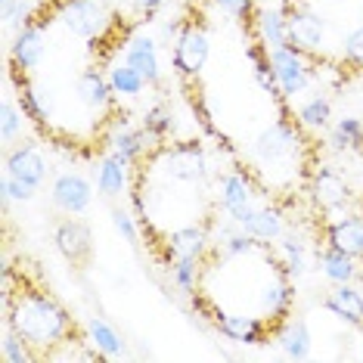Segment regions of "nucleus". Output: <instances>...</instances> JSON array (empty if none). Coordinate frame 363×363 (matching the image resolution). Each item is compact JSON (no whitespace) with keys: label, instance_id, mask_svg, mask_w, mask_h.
I'll return each instance as SVG.
<instances>
[{"label":"nucleus","instance_id":"nucleus-34","mask_svg":"<svg viewBox=\"0 0 363 363\" xmlns=\"http://www.w3.org/2000/svg\"><path fill=\"white\" fill-rule=\"evenodd\" d=\"M0 354H4L6 363H35L40 360V354L35 351V345L28 338H22L16 329L4 326V342H0Z\"/></svg>","mask_w":363,"mask_h":363},{"label":"nucleus","instance_id":"nucleus-4","mask_svg":"<svg viewBox=\"0 0 363 363\" xmlns=\"http://www.w3.org/2000/svg\"><path fill=\"white\" fill-rule=\"evenodd\" d=\"M56 19L62 22L65 31H72L81 40H100L109 28V10L103 0H62Z\"/></svg>","mask_w":363,"mask_h":363},{"label":"nucleus","instance_id":"nucleus-35","mask_svg":"<svg viewBox=\"0 0 363 363\" xmlns=\"http://www.w3.org/2000/svg\"><path fill=\"white\" fill-rule=\"evenodd\" d=\"M22 115H26L22 103L16 106L10 96H4V103H0V137H4V143H13V140L22 134V128H26Z\"/></svg>","mask_w":363,"mask_h":363},{"label":"nucleus","instance_id":"nucleus-29","mask_svg":"<svg viewBox=\"0 0 363 363\" xmlns=\"http://www.w3.org/2000/svg\"><path fill=\"white\" fill-rule=\"evenodd\" d=\"M329 146L335 152H360L363 150V121L354 115L338 118L333 130H329Z\"/></svg>","mask_w":363,"mask_h":363},{"label":"nucleus","instance_id":"nucleus-38","mask_svg":"<svg viewBox=\"0 0 363 363\" xmlns=\"http://www.w3.org/2000/svg\"><path fill=\"white\" fill-rule=\"evenodd\" d=\"M208 4H211L218 13L230 16V19H239V22L252 19V16L258 13V10H255V0H208Z\"/></svg>","mask_w":363,"mask_h":363},{"label":"nucleus","instance_id":"nucleus-9","mask_svg":"<svg viewBox=\"0 0 363 363\" xmlns=\"http://www.w3.org/2000/svg\"><path fill=\"white\" fill-rule=\"evenodd\" d=\"M44 35H47V26L44 22H35V19H28L26 26L16 31V40L10 47V62L19 75L35 72L40 65V60H44V50H47Z\"/></svg>","mask_w":363,"mask_h":363},{"label":"nucleus","instance_id":"nucleus-22","mask_svg":"<svg viewBox=\"0 0 363 363\" xmlns=\"http://www.w3.org/2000/svg\"><path fill=\"white\" fill-rule=\"evenodd\" d=\"M277 345H279V351H283V357H289V360H308L311 348H313V335H311L308 320H301V317L286 320L283 329L277 333Z\"/></svg>","mask_w":363,"mask_h":363},{"label":"nucleus","instance_id":"nucleus-10","mask_svg":"<svg viewBox=\"0 0 363 363\" xmlns=\"http://www.w3.org/2000/svg\"><path fill=\"white\" fill-rule=\"evenodd\" d=\"M53 245H56V252H60L65 261L87 264L90 252H94V236H90V227L84 224V220H78L75 214H69V218H62L60 224H56Z\"/></svg>","mask_w":363,"mask_h":363},{"label":"nucleus","instance_id":"nucleus-43","mask_svg":"<svg viewBox=\"0 0 363 363\" xmlns=\"http://www.w3.org/2000/svg\"><path fill=\"white\" fill-rule=\"evenodd\" d=\"M128 4L134 6V10L143 16L146 22H150V19H155V16H159V10H162L164 4H168V0H128Z\"/></svg>","mask_w":363,"mask_h":363},{"label":"nucleus","instance_id":"nucleus-11","mask_svg":"<svg viewBox=\"0 0 363 363\" xmlns=\"http://www.w3.org/2000/svg\"><path fill=\"white\" fill-rule=\"evenodd\" d=\"M218 199H220V211L230 214L233 220H239L249 208H255V184L242 168L227 171L218 180Z\"/></svg>","mask_w":363,"mask_h":363},{"label":"nucleus","instance_id":"nucleus-12","mask_svg":"<svg viewBox=\"0 0 363 363\" xmlns=\"http://www.w3.org/2000/svg\"><path fill=\"white\" fill-rule=\"evenodd\" d=\"M211 323L224 338L236 345H267L270 342V329L258 317H242V313H227V311H214Z\"/></svg>","mask_w":363,"mask_h":363},{"label":"nucleus","instance_id":"nucleus-16","mask_svg":"<svg viewBox=\"0 0 363 363\" xmlns=\"http://www.w3.org/2000/svg\"><path fill=\"white\" fill-rule=\"evenodd\" d=\"M4 174L16 180H26L31 186H40L47 180V159L35 143H19L6 152L4 159Z\"/></svg>","mask_w":363,"mask_h":363},{"label":"nucleus","instance_id":"nucleus-19","mask_svg":"<svg viewBox=\"0 0 363 363\" xmlns=\"http://www.w3.org/2000/svg\"><path fill=\"white\" fill-rule=\"evenodd\" d=\"M245 233H252L255 239L261 242H277L279 236L286 233V224H283V211L274 208V205H255L236 220Z\"/></svg>","mask_w":363,"mask_h":363},{"label":"nucleus","instance_id":"nucleus-5","mask_svg":"<svg viewBox=\"0 0 363 363\" xmlns=\"http://www.w3.org/2000/svg\"><path fill=\"white\" fill-rule=\"evenodd\" d=\"M286 22H289V44H295L304 53H317L326 40V22L317 10H311L304 0H286L283 4Z\"/></svg>","mask_w":363,"mask_h":363},{"label":"nucleus","instance_id":"nucleus-21","mask_svg":"<svg viewBox=\"0 0 363 363\" xmlns=\"http://www.w3.org/2000/svg\"><path fill=\"white\" fill-rule=\"evenodd\" d=\"M128 174H130V162L121 152H106V159L100 162V171H96V189L106 196V199H115V196L128 193Z\"/></svg>","mask_w":363,"mask_h":363},{"label":"nucleus","instance_id":"nucleus-27","mask_svg":"<svg viewBox=\"0 0 363 363\" xmlns=\"http://www.w3.org/2000/svg\"><path fill=\"white\" fill-rule=\"evenodd\" d=\"M255 31H258V40L267 47V50L289 44V22H286L283 6H279V10H258L255 13Z\"/></svg>","mask_w":363,"mask_h":363},{"label":"nucleus","instance_id":"nucleus-14","mask_svg":"<svg viewBox=\"0 0 363 363\" xmlns=\"http://www.w3.org/2000/svg\"><path fill=\"white\" fill-rule=\"evenodd\" d=\"M298 146V128L289 118H277L270 128H264L258 140H255V155L261 162H279L295 152Z\"/></svg>","mask_w":363,"mask_h":363},{"label":"nucleus","instance_id":"nucleus-3","mask_svg":"<svg viewBox=\"0 0 363 363\" xmlns=\"http://www.w3.org/2000/svg\"><path fill=\"white\" fill-rule=\"evenodd\" d=\"M208 53H211L208 31L199 22H184L177 40L171 44V65H174V72L186 81H196L202 75L205 62H208Z\"/></svg>","mask_w":363,"mask_h":363},{"label":"nucleus","instance_id":"nucleus-2","mask_svg":"<svg viewBox=\"0 0 363 363\" xmlns=\"http://www.w3.org/2000/svg\"><path fill=\"white\" fill-rule=\"evenodd\" d=\"M155 164L168 177L184 180V184H202L208 177V155H205L199 140H177L155 150Z\"/></svg>","mask_w":363,"mask_h":363},{"label":"nucleus","instance_id":"nucleus-36","mask_svg":"<svg viewBox=\"0 0 363 363\" xmlns=\"http://www.w3.org/2000/svg\"><path fill=\"white\" fill-rule=\"evenodd\" d=\"M199 258H174L171 261V277H174V286L180 292L193 295L196 286H199Z\"/></svg>","mask_w":363,"mask_h":363},{"label":"nucleus","instance_id":"nucleus-6","mask_svg":"<svg viewBox=\"0 0 363 363\" xmlns=\"http://www.w3.org/2000/svg\"><path fill=\"white\" fill-rule=\"evenodd\" d=\"M270 65H274L279 94H283L286 100L298 96L301 90L311 84V53L298 50L295 44L274 47V50H270Z\"/></svg>","mask_w":363,"mask_h":363},{"label":"nucleus","instance_id":"nucleus-37","mask_svg":"<svg viewBox=\"0 0 363 363\" xmlns=\"http://www.w3.org/2000/svg\"><path fill=\"white\" fill-rule=\"evenodd\" d=\"M35 193H38V186L26 184V180H16L10 174L0 177V199H4V205H10V202H31V199H35Z\"/></svg>","mask_w":363,"mask_h":363},{"label":"nucleus","instance_id":"nucleus-23","mask_svg":"<svg viewBox=\"0 0 363 363\" xmlns=\"http://www.w3.org/2000/svg\"><path fill=\"white\" fill-rule=\"evenodd\" d=\"M78 90V100L90 106V109H109L115 100V90L109 84V75H103L100 69H84L75 81Z\"/></svg>","mask_w":363,"mask_h":363},{"label":"nucleus","instance_id":"nucleus-41","mask_svg":"<svg viewBox=\"0 0 363 363\" xmlns=\"http://www.w3.org/2000/svg\"><path fill=\"white\" fill-rule=\"evenodd\" d=\"M112 224H115V230H118V233L125 236L130 245L140 242V230L134 224V214H128V211H121V208H112Z\"/></svg>","mask_w":363,"mask_h":363},{"label":"nucleus","instance_id":"nucleus-32","mask_svg":"<svg viewBox=\"0 0 363 363\" xmlns=\"http://www.w3.org/2000/svg\"><path fill=\"white\" fill-rule=\"evenodd\" d=\"M295 121L308 130H326L329 121H333V103H329L323 94L311 96V100H304L298 106V118Z\"/></svg>","mask_w":363,"mask_h":363},{"label":"nucleus","instance_id":"nucleus-28","mask_svg":"<svg viewBox=\"0 0 363 363\" xmlns=\"http://www.w3.org/2000/svg\"><path fill=\"white\" fill-rule=\"evenodd\" d=\"M292 304H295V286L289 283V277H286V274H279L274 283L264 286L261 308H264V313H267V317L283 320L286 313L292 311Z\"/></svg>","mask_w":363,"mask_h":363},{"label":"nucleus","instance_id":"nucleus-8","mask_svg":"<svg viewBox=\"0 0 363 363\" xmlns=\"http://www.w3.org/2000/svg\"><path fill=\"white\" fill-rule=\"evenodd\" d=\"M326 245L363 261V214L360 211H338L326 218L323 227Z\"/></svg>","mask_w":363,"mask_h":363},{"label":"nucleus","instance_id":"nucleus-7","mask_svg":"<svg viewBox=\"0 0 363 363\" xmlns=\"http://www.w3.org/2000/svg\"><path fill=\"white\" fill-rule=\"evenodd\" d=\"M311 199L317 202L320 211L338 214V211L348 208L351 186H348V180H345L342 171L329 168V164H320V168L311 174Z\"/></svg>","mask_w":363,"mask_h":363},{"label":"nucleus","instance_id":"nucleus-44","mask_svg":"<svg viewBox=\"0 0 363 363\" xmlns=\"http://www.w3.org/2000/svg\"><path fill=\"white\" fill-rule=\"evenodd\" d=\"M360 159H363V150H360ZM360 199H363V168H360Z\"/></svg>","mask_w":363,"mask_h":363},{"label":"nucleus","instance_id":"nucleus-24","mask_svg":"<svg viewBox=\"0 0 363 363\" xmlns=\"http://www.w3.org/2000/svg\"><path fill=\"white\" fill-rule=\"evenodd\" d=\"M317 261H320V274H323L329 283L338 286V283H354L360 277V267H357V258L351 255L333 249V245L323 242V249L317 252Z\"/></svg>","mask_w":363,"mask_h":363},{"label":"nucleus","instance_id":"nucleus-20","mask_svg":"<svg viewBox=\"0 0 363 363\" xmlns=\"http://www.w3.org/2000/svg\"><path fill=\"white\" fill-rule=\"evenodd\" d=\"M152 143H155V140H152L150 134H146L143 125H140V128H130L125 118L115 121L112 134H109V140H106V146H109L112 152H121L130 164L143 159V155L152 150Z\"/></svg>","mask_w":363,"mask_h":363},{"label":"nucleus","instance_id":"nucleus-39","mask_svg":"<svg viewBox=\"0 0 363 363\" xmlns=\"http://www.w3.org/2000/svg\"><path fill=\"white\" fill-rule=\"evenodd\" d=\"M342 60L351 65V69H363V26L354 28L348 38L342 40Z\"/></svg>","mask_w":363,"mask_h":363},{"label":"nucleus","instance_id":"nucleus-30","mask_svg":"<svg viewBox=\"0 0 363 363\" xmlns=\"http://www.w3.org/2000/svg\"><path fill=\"white\" fill-rule=\"evenodd\" d=\"M279 258H283V274L289 279L301 277L308 270V249H304L301 236H295V233L279 236Z\"/></svg>","mask_w":363,"mask_h":363},{"label":"nucleus","instance_id":"nucleus-31","mask_svg":"<svg viewBox=\"0 0 363 363\" xmlns=\"http://www.w3.org/2000/svg\"><path fill=\"white\" fill-rule=\"evenodd\" d=\"M109 84L115 90V96H140L146 87V78L140 75L130 62H115L109 69Z\"/></svg>","mask_w":363,"mask_h":363},{"label":"nucleus","instance_id":"nucleus-26","mask_svg":"<svg viewBox=\"0 0 363 363\" xmlns=\"http://www.w3.org/2000/svg\"><path fill=\"white\" fill-rule=\"evenodd\" d=\"M19 103L26 109V118H31L35 125H47L53 118V96L50 87L44 84H31V81L22 78L19 81Z\"/></svg>","mask_w":363,"mask_h":363},{"label":"nucleus","instance_id":"nucleus-42","mask_svg":"<svg viewBox=\"0 0 363 363\" xmlns=\"http://www.w3.org/2000/svg\"><path fill=\"white\" fill-rule=\"evenodd\" d=\"M193 112H196V118H199V125L205 134H211V137H220L218 134V128H214V121H211V112H208V106H205L202 96H196L193 100Z\"/></svg>","mask_w":363,"mask_h":363},{"label":"nucleus","instance_id":"nucleus-33","mask_svg":"<svg viewBox=\"0 0 363 363\" xmlns=\"http://www.w3.org/2000/svg\"><path fill=\"white\" fill-rule=\"evenodd\" d=\"M143 130L150 134L155 143H162V140H168L171 134H174V128H177V121H174V112H171V106H164V103H155L152 109H146L143 115Z\"/></svg>","mask_w":363,"mask_h":363},{"label":"nucleus","instance_id":"nucleus-45","mask_svg":"<svg viewBox=\"0 0 363 363\" xmlns=\"http://www.w3.org/2000/svg\"><path fill=\"white\" fill-rule=\"evenodd\" d=\"M360 360H363V342H360Z\"/></svg>","mask_w":363,"mask_h":363},{"label":"nucleus","instance_id":"nucleus-1","mask_svg":"<svg viewBox=\"0 0 363 363\" xmlns=\"http://www.w3.org/2000/svg\"><path fill=\"white\" fill-rule=\"evenodd\" d=\"M4 326L16 329L35 348H50L69 342L75 320L53 295L40 289H19V292L4 289Z\"/></svg>","mask_w":363,"mask_h":363},{"label":"nucleus","instance_id":"nucleus-40","mask_svg":"<svg viewBox=\"0 0 363 363\" xmlns=\"http://www.w3.org/2000/svg\"><path fill=\"white\" fill-rule=\"evenodd\" d=\"M0 16H4V26H26L28 22V6L22 0H0Z\"/></svg>","mask_w":363,"mask_h":363},{"label":"nucleus","instance_id":"nucleus-15","mask_svg":"<svg viewBox=\"0 0 363 363\" xmlns=\"http://www.w3.org/2000/svg\"><path fill=\"white\" fill-rule=\"evenodd\" d=\"M125 62H130L140 75L146 78V84L155 87L162 81V62H159V40L146 31H134L125 40Z\"/></svg>","mask_w":363,"mask_h":363},{"label":"nucleus","instance_id":"nucleus-17","mask_svg":"<svg viewBox=\"0 0 363 363\" xmlns=\"http://www.w3.org/2000/svg\"><path fill=\"white\" fill-rule=\"evenodd\" d=\"M323 308L342 323L363 329V292L354 283H338L323 298Z\"/></svg>","mask_w":363,"mask_h":363},{"label":"nucleus","instance_id":"nucleus-18","mask_svg":"<svg viewBox=\"0 0 363 363\" xmlns=\"http://www.w3.org/2000/svg\"><path fill=\"white\" fill-rule=\"evenodd\" d=\"M168 249L171 261L174 258H205V252L211 249V233L205 224H189V227H180V230H171L168 233Z\"/></svg>","mask_w":363,"mask_h":363},{"label":"nucleus","instance_id":"nucleus-13","mask_svg":"<svg viewBox=\"0 0 363 363\" xmlns=\"http://www.w3.org/2000/svg\"><path fill=\"white\" fill-rule=\"evenodd\" d=\"M53 205L65 214H84L90 208V199H94V186L84 174L78 171H62L60 177L53 180Z\"/></svg>","mask_w":363,"mask_h":363},{"label":"nucleus","instance_id":"nucleus-25","mask_svg":"<svg viewBox=\"0 0 363 363\" xmlns=\"http://www.w3.org/2000/svg\"><path fill=\"white\" fill-rule=\"evenodd\" d=\"M87 342L94 345V351L100 354V357L106 360H115L125 354V338H121V333L115 329L109 320L103 317H90L87 320Z\"/></svg>","mask_w":363,"mask_h":363}]
</instances>
